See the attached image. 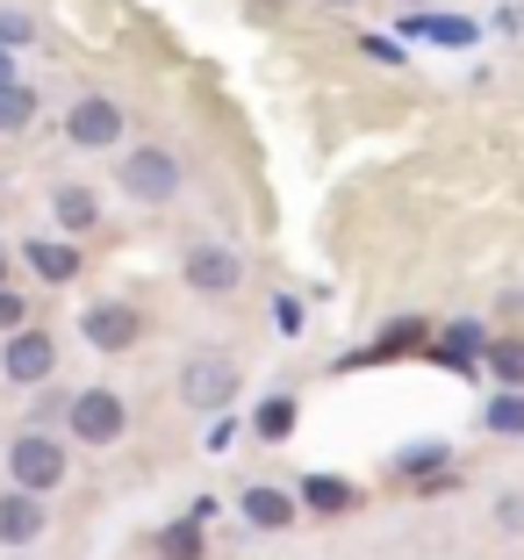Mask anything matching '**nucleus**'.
Wrapping results in <instances>:
<instances>
[{
  "mask_svg": "<svg viewBox=\"0 0 524 560\" xmlns=\"http://www.w3.org/2000/svg\"><path fill=\"white\" fill-rule=\"evenodd\" d=\"M181 151L165 144H137V151H115V187L130 201H144V209H165V201L181 195Z\"/></svg>",
  "mask_w": 524,
  "mask_h": 560,
  "instance_id": "1",
  "label": "nucleus"
},
{
  "mask_svg": "<svg viewBox=\"0 0 524 560\" xmlns=\"http://www.w3.org/2000/svg\"><path fill=\"white\" fill-rule=\"evenodd\" d=\"M66 439H50V431H15L8 439V481L30 495H50L58 481H66Z\"/></svg>",
  "mask_w": 524,
  "mask_h": 560,
  "instance_id": "2",
  "label": "nucleus"
},
{
  "mask_svg": "<svg viewBox=\"0 0 524 560\" xmlns=\"http://www.w3.org/2000/svg\"><path fill=\"white\" fill-rule=\"evenodd\" d=\"M237 360L230 352H187L181 360V402L187 410H201V417H216V410H230L237 402Z\"/></svg>",
  "mask_w": 524,
  "mask_h": 560,
  "instance_id": "3",
  "label": "nucleus"
},
{
  "mask_svg": "<svg viewBox=\"0 0 524 560\" xmlns=\"http://www.w3.org/2000/svg\"><path fill=\"white\" fill-rule=\"evenodd\" d=\"M66 431H72L80 445H115L123 431H130V402L115 396L108 381H94V388L66 396Z\"/></svg>",
  "mask_w": 524,
  "mask_h": 560,
  "instance_id": "4",
  "label": "nucleus"
},
{
  "mask_svg": "<svg viewBox=\"0 0 524 560\" xmlns=\"http://www.w3.org/2000/svg\"><path fill=\"white\" fill-rule=\"evenodd\" d=\"M0 374L15 381V388H44V381L58 374V338H50L44 324L8 330V346H0Z\"/></svg>",
  "mask_w": 524,
  "mask_h": 560,
  "instance_id": "5",
  "label": "nucleus"
},
{
  "mask_svg": "<svg viewBox=\"0 0 524 560\" xmlns=\"http://www.w3.org/2000/svg\"><path fill=\"white\" fill-rule=\"evenodd\" d=\"M181 280L195 288V295H237V288H245V252L201 237V245L181 252Z\"/></svg>",
  "mask_w": 524,
  "mask_h": 560,
  "instance_id": "6",
  "label": "nucleus"
},
{
  "mask_svg": "<svg viewBox=\"0 0 524 560\" xmlns=\"http://www.w3.org/2000/svg\"><path fill=\"white\" fill-rule=\"evenodd\" d=\"M123 130H130V122H123V108H115L108 94H80L66 108V144L72 151H115Z\"/></svg>",
  "mask_w": 524,
  "mask_h": 560,
  "instance_id": "7",
  "label": "nucleus"
},
{
  "mask_svg": "<svg viewBox=\"0 0 524 560\" xmlns=\"http://www.w3.org/2000/svg\"><path fill=\"white\" fill-rule=\"evenodd\" d=\"M80 338L94 352H130L137 338H144V316H137L130 302H94V310L80 316Z\"/></svg>",
  "mask_w": 524,
  "mask_h": 560,
  "instance_id": "8",
  "label": "nucleus"
},
{
  "mask_svg": "<svg viewBox=\"0 0 524 560\" xmlns=\"http://www.w3.org/2000/svg\"><path fill=\"white\" fill-rule=\"evenodd\" d=\"M395 36H424V44H445V50H467L481 36V22L475 15H439V8H410L403 15V30Z\"/></svg>",
  "mask_w": 524,
  "mask_h": 560,
  "instance_id": "9",
  "label": "nucleus"
},
{
  "mask_svg": "<svg viewBox=\"0 0 524 560\" xmlns=\"http://www.w3.org/2000/svg\"><path fill=\"white\" fill-rule=\"evenodd\" d=\"M237 511H245V525L252 532H288L302 517V503L288 489H273V481H252L245 495H237Z\"/></svg>",
  "mask_w": 524,
  "mask_h": 560,
  "instance_id": "10",
  "label": "nucleus"
},
{
  "mask_svg": "<svg viewBox=\"0 0 524 560\" xmlns=\"http://www.w3.org/2000/svg\"><path fill=\"white\" fill-rule=\"evenodd\" d=\"M22 259L36 266V280H44V288H72V280H80V245H72V237H30V245H22Z\"/></svg>",
  "mask_w": 524,
  "mask_h": 560,
  "instance_id": "11",
  "label": "nucleus"
},
{
  "mask_svg": "<svg viewBox=\"0 0 524 560\" xmlns=\"http://www.w3.org/2000/svg\"><path fill=\"white\" fill-rule=\"evenodd\" d=\"M36 532H44V495H30V489H15V481H8V495H0V546H8V553H22Z\"/></svg>",
  "mask_w": 524,
  "mask_h": 560,
  "instance_id": "12",
  "label": "nucleus"
},
{
  "mask_svg": "<svg viewBox=\"0 0 524 560\" xmlns=\"http://www.w3.org/2000/svg\"><path fill=\"white\" fill-rule=\"evenodd\" d=\"M50 215H58V231L86 237L101 223V195H94V187H80V180H66V187H50Z\"/></svg>",
  "mask_w": 524,
  "mask_h": 560,
  "instance_id": "13",
  "label": "nucleus"
},
{
  "mask_svg": "<svg viewBox=\"0 0 524 560\" xmlns=\"http://www.w3.org/2000/svg\"><path fill=\"white\" fill-rule=\"evenodd\" d=\"M352 495H360V489H352V481H338V475H302V503H310V511H352Z\"/></svg>",
  "mask_w": 524,
  "mask_h": 560,
  "instance_id": "14",
  "label": "nucleus"
},
{
  "mask_svg": "<svg viewBox=\"0 0 524 560\" xmlns=\"http://www.w3.org/2000/svg\"><path fill=\"white\" fill-rule=\"evenodd\" d=\"M30 122H36V94L22 80H8L0 86V137H22Z\"/></svg>",
  "mask_w": 524,
  "mask_h": 560,
  "instance_id": "15",
  "label": "nucleus"
},
{
  "mask_svg": "<svg viewBox=\"0 0 524 560\" xmlns=\"http://www.w3.org/2000/svg\"><path fill=\"white\" fill-rule=\"evenodd\" d=\"M481 424H489L496 439H524V388H503V396H489Z\"/></svg>",
  "mask_w": 524,
  "mask_h": 560,
  "instance_id": "16",
  "label": "nucleus"
},
{
  "mask_svg": "<svg viewBox=\"0 0 524 560\" xmlns=\"http://www.w3.org/2000/svg\"><path fill=\"white\" fill-rule=\"evenodd\" d=\"M410 346H424V324H395L388 338H381V346L352 352V360H345V374H352V366H374V360H395V352H410Z\"/></svg>",
  "mask_w": 524,
  "mask_h": 560,
  "instance_id": "17",
  "label": "nucleus"
},
{
  "mask_svg": "<svg viewBox=\"0 0 524 560\" xmlns=\"http://www.w3.org/2000/svg\"><path fill=\"white\" fill-rule=\"evenodd\" d=\"M489 374L503 381V388H524V338H489Z\"/></svg>",
  "mask_w": 524,
  "mask_h": 560,
  "instance_id": "18",
  "label": "nucleus"
},
{
  "mask_svg": "<svg viewBox=\"0 0 524 560\" xmlns=\"http://www.w3.org/2000/svg\"><path fill=\"white\" fill-rule=\"evenodd\" d=\"M159 560H201V517L165 525V532H159Z\"/></svg>",
  "mask_w": 524,
  "mask_h": 560,
  "instance_id": "19",
  "label": "nucleus"
},
{
  "mask_svg": "<svg viewBox=\"0 0 524 560\" xmlns=\"http://www.w3.org/2000/svg\"><path fill=\"white\" fill-rule=\"evenodd\" d=\"M252 431H259L266 445H280L288 431H295V402H288V396H266V402H259V417H252Z\"/></svg>",
  "mask_w": 524,
  "mask_h": 560,
  "instance_id": "20",
  "label": "nucleus"
},
{
  "mask_svg": "<svg viewBox=\"0 0 524 560\" xmlns=\"http://www.w3.org/2000/svg\"><path fill=\"white\" fill-rule=\"evenodd\" d=\"M445 360H453V366H475L481 360V352H489V338H481V324H453V330H445Z\"/></svg>",
  "mask_w": 524,
  "mask_h": 560,
  "instance_id": "21",
  "label": "nucleus"
},
{
  "mask_svg": "<svg viewBox=\"0 0 524 560\" xmlns=\"http://www.w3.org/2000/svg\"><path fill=\"white\" fill-rule=\"evenodd\" d=\"M445 460V445L431 439V445H410V453H395V467H403V475H431V467Z\"/></svg>",
  "mask_w": 524,
  "mask_h": 560,
  "instance_id": "22",
  "label": "nucleus"
},
{
  "mask_svg": "<svg viewBox=\"0 0 524 560\" xmlns=\"http://www.w3.org/2000/svg\"><path fill=\"white\" fill-rule=\"evenodd\" d=\"M30 36H36V22L22 15V8H0V44L15 50V44H30Z\"/></svg>",
  "mask_w": 524,
  "mask_h": 560,
  "instance_id": "23",
  "label": "nucleus"
},
{
  "mask_svg": "<svg viewBox=\"0 0 524 560\" xmlns=\"http://www.w3.org/2000/svg\"><path fill=\"white\" fill-rule=\"evenodd\" d=\"M22 324H30V302H22L15 288L0 280V330H22Z\"/></svg>",
  "mask_w": 524,
  "mask_h": 560,
  "instance_id": "24",
  "label": "nucleus"
},
{
  "mask_svg": "<svg viewBox=\"0 0 524 560\" xmlns=\"http://www.w3.org/2000/svg\"><path fill=\"white\" fill-rule=\"evenodd\" d=\"M366 58H381V66H403V44H388V36H360Z\"/></svg>",
  "mask_w": 524,
  "mask_h": 560,
  "instance_id": "25",
  "label": "nucleus"
},
{
  "mask_svg": "<svg viewBox=\"0 0 524 560\" xmlns=\"http://www.w3.org/2000/svg\"><path fill=\"white\" fill-rule=\"evenodd\" d=\"M273 324H280V330H302V302L280 295V302H273Z\"/></svg>",
  "mask_w": 524,
  "mask_h": 560,
  "instance_id": "26",
  "label": "nucleus"
},
{
  "mask_svg": "<svg viewBox=\"0 0 524 560\" xmlns=\"http://www.w3.org/2000/svg\"><path fill=\"white\" fill-rule=\"evenodd\" d=\"M496 517H503L510 532H524V489H510V495H503V511H496Z\"/></svg>",
  "mask_w": 524,
  "mask_h": 560,
  "instance_id": "27",
  "label": "nucleus"
},
{
  "mask_svg": "<svg viewBox=\"0 0 524 560\" xmlns=\"http://www.w3.org/2000/svg\"><path fill=\"white\" fill-rule=\"evenodd\" d=\"M15 80V58H8V44H0V86Z\"/></svg>",
  "mask_w": 524,
  "mask_h": 560,
  "instance_id": "28",
  "label": "nucleus"
},
{
  "mask_svg": "<svg viewBox=\"0 0 524 560\" xmlns=\"http://www.w3.org/2000/svg\"><path fill=\"white\" fill-rule=\"evenodd\" d=\"M0 280H8V252H0Z\"/></svg>",
  "mask_w": 524,
  "mask_h": 560,
  "instance_id": "29",
  "label": "nucleus"
},
{
  "mask_svg": "<svg viewBox=\"0 0 524 560\" xmlns=\"http://www.w3.org/2000/svg\"><path fill=\"white\" fill-rule=\"evenodd\" d=\"M403 8H424V0H403Z\"/></svg>",
  "mask_w": 524,
  "mask_h": 560,
  "instance_id": "30",
  "label": "nucleus"
},
{
  "mask_svg": "<svg viewBox=\"0 0 524 560\" xmlns=\"http://www.w3.org/2000/svg\"><path fill=\"white\" fill-rule=\"evenodd\" d=\"M8 560H15V553H8Z\"/></svg>",
  "mask_w": 524,
  "mask_h": 560,
  "instance_id": "31",
  "label": "nucleus"
}]
</instances>
